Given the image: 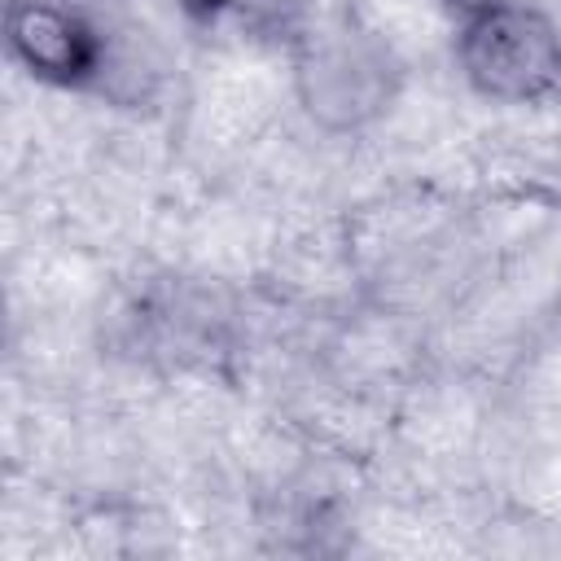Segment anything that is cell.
<instances>
[{
	"label": "cell",
	"mask_w": 561,
	"mask_h": 561,
	"mask_svg": "<svg viewBox=\"0 0 561 561\" xmlns=\"http://www.w3.org/2000/svg\"><path fill=\"white\" fill-rule=\"evenodd\" d=\"M399 48L355 13L307 18L289 31V92L320 136H364L403 96Z\"/></svg>",
	"instance_id": "cell-1"
},
{
	"label": "cell",
	"mask_w": 561,
	"mask_h": 561,
	"mask_svg": "<svg viewBox=\"0 0 561 561\" xmlns=\"http://www.w3.org/2000/svg\"><path fill=\"white\" fill-rule=\"evenodd\" d=\"M451 66L486 105H552L561 101V22L530 0H491L456 18Z\"/></svg>",
	"instance_id": "cell-2"
},
{
	"label": "cell",
	"mask_w": 561,
	"mask_h": 561,
	"mask_svg": "<svg viewBox=\"0 0 561 561\" xmlns=\"http://www.w3.org/2000/svg\"><path fill=\"white\" fill-rule=\"evenodd\" d=\"M4 57L39 88L105 92L114 79V35L79 0H4Z\"/></svg>",
	"instance_id": "cell-3"
},
{
	"label": "cell",
	"mask_w": 561,
	"mask_h": 561,
	"mask_svg": "<svg viewBox=\"0 0 561 561\" xmlns=\"http://www.w3.org/2000/svg\"><path fill=\"white\" fill-rule=\"evenodd\" d=\"M180 13L193 22V26H267V22H280L285 31H294V22H285L280 13V0H175Z\"/></svg>",
	"instance_id": "cell-4"
},
{
	"label": "cell",
	"mask_w": 561,
	"mask_h": 561,
	"mask_svg": "<svg viewBox=\"0 0 561 561\" xmlns=\"http://www.w3.org/2000/svg\"><path fill=\"white\" fill-rule=\"evenodd\" d=\"M438 9H447L451 18H465V13H473V9H482V4H491V0H434Z\"/></svg>",
	"instance_id": "cell-5"
}]
</instances>
